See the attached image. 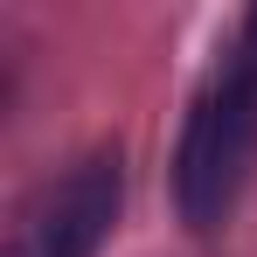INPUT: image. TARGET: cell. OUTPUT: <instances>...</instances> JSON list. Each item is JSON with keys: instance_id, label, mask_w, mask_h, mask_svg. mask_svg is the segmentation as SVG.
Wrapping results in <instances>:
<instances>
[{"instance_id": "1", "label": "cell", "mask_w": 257, "mask_h": 257, "mask_svg": "<svg viewBox=\"0 0 257 257\" xmlns=\"http://www.w3.org/2000/svg\"><path fill=\"white\" fill-rule=\"evenodd\" d=\"M257 167V77L243 63H229L188 111L181 132V160H174V195L181 215L195 229H215L222 215L236 209L243 181Z\"/></svg>"}, {"instance_id": "2", "label": "cell", "mask_w": 257, "mask_h": 257, "mask_svg": "<svg viewBox=\"0 0 257 257\" xmlns=\"http://www.w3.org/2000/svg\"><path fill=\"white\" fill-rule=\"evenodd\" d=\"M118 222V153H90L14 215L7 257H97Z\"/></svg>"}, {"instance_id": "3", "label": "cell", "mask_w": 257, "mask_h": 257, "mask_svg": "<svg viewBox=\"0 0 257 257\" xmlns=\"http://www.w3.org/2000/svg\"><path fill=\"white\" fill-rule=\"evenodd\" d=\"M236 63H243V70H250V77H257V14H250V21H243V49H236Z\"/></svg>"}]
</instances>
